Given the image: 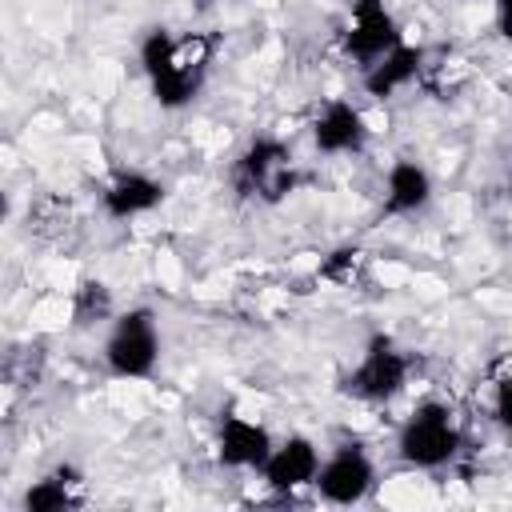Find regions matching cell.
Returning a JSON list of instances; mask_svg holds the SVG:
<instances>
[{"label": "cell", "mask_w": 512, "mask_h": 512, "mask_svg": "<svg viewBox=\"0 0 512 512\" xmlns=\"http://www.w3.org/2000/svg\"><path fill=\"white\" fill-rule=\"evenodd\" d=\"M432 196V180L428 172L416 164V160H396L388 168V192H384V208L392 216H404V212H416L424 208Z\"/></svg>", "instance_id": "obj_12"}, {"label": "cell", "mask_w": 512, "mask_h": 512, "mask_svg": "<svg viewBox=\"0 0 512 512\" xmlns=\"http://www.w3.org/2000/svg\"><path fill=\"white\" fill-rule=\"evenodd\" d=\"M496 420H500L504 432L512 436V372L496 380Z\"/></svg>", "instance_id": "obj_17"}, {"label": "cell", "mask_w": 512, "mask_h": 512, "mask_svg": "<svg viewBox=\"0 0 512 512\" xmlns=\"http://www.w3.org/2000/svg\"><path fill=\"white\" fill-rule=\"evenodd\" d=\"M172 44H176V40H172L164 28H152V32L144 36V44H140V64H144V72H148V76H156V72L164 68V60H168Z\"/></svg>", "instance_id": "obj_16"}, {"label": "cell", "mask_w": 512, "mask_h": 512, "mask_svg": "<svg viewBox=\"0 0 512 512\" xmlns=\"http://www.w3.org/2000/svg\"><path fill=\"white\" fill-rule=\"evenodd\" d=\"M372 480H376L372 460L360 448H340L316 472V488L328 504H360L372 492Z\"/></svg>", "instance_id": "obj_7"}, {"label": "cell", "mask_w": 512, "mask_h": 512, "mask_svg": "<svg viewBox=\"0 0 512 512\" xmlns=\"http://www.w3.org/2000/svg\"><path fill=\"white\" fill-rule=\"evenodd\" d=\"M456 444H460V432H456L452 412H448L444 404H424V408H416V412L404 420L400 440H396L400 456H404L408 464H416V468H440V464H448V460L456 456Z\"/></svg>", "instance_id": "obj_1"}, {"label": "cell", "mask_w": 512, "mask_h": 512, "mask_svg": "<svg viewBox=\"0 0 512 512\" xmlns=\"http://www.w3.org/2000/svg\"><path fill=\"white\" fill-rule=\"evenodd\" d=\"M312 136H316V148H320V152H356V148L364 144L368 128H364V116H360L352 104L332 100V104L316 116Z\"/></svg>", "instance_id": "obj_10"}, {"label": "cell", "mask_w": 512, "mask_h": 512, "mask_svg": "<svg viewBox=\"0 0 512 512\" xmlns=\"http://www.w3.org/2000/svg\"><path fill=\"white\" fill-rule=\"evenodd\" d=\"M492 8H496V28H500V36L512 44V0H492Z\"/></svg>", "instance_id": "obj_19"}, {"label": "cell", "mask_w": 512, "mask_h": 512, "mask_svg": "<svg viewBox=\"0 0 512 512\" xmlns=\"http://www.w3.org/2000/svg\"><path fill=\"white\" fill-rule=\"evenodd\" d=\"M424 72V56L420 48H408V44H396L388 56H380L376 64L364 68V88L372 96H388L396 88H404L408 80H416Z\"/></svg>", "instance_id": "obj_11"}, {"label": "cell", "mask_w": 512, "mask_h": 512, "mask_svg": "<svg viewBox=\"0 0 512 512\" xmlns=\"http://www.w3.org/2000/svg\"><path fill=\"white\" fill-rule=\"evenodd\" d=\"M396 44H400V32H396V20L388 16L384 0H356L348 32H344V48L368 68L380 56H388Z\"/></svg>", "instance_id": "obj_6"}, {"label": "cell", "mask_w": 512, "mask_h": 512, "mask_svg": "<svg viewBox=\"0 0 512 512\" xmlns=\"http://www.w3.org/2000/svg\"><path fill=\"white\" fill-rule=\"evenodd\" d=\"M164 200V184L160 180H152V176H140V172H124V176H116L112 184H108V192H104V208L112 212V216H140V212H148V208H156Z\"/></svg>", "instance_id": "obj_13"}, {"label": "cell", "mask_w": 512, "mask_h": 512, "mask_svg": "<svg viewBox=\"0 0 512 512\" xmlns=\"http://www.w3.org/2000/svg\"><path fill=\"white\" fill-rule=\"evenodd\" d=\"M356 256H360V252H348V248H344V252H336V260H328V264H324V276L348 280V276L356 272Z\"/></svg>", "instance_id": "obj_18"}, {"label": "cell", "mask_w": 512, "mask_h": 512, "mask_svg": "<svg viewBox=\"0 0 512 512\" xmlns=\"http://www.w3.org/2000/svg\"><path fill=\"white\" fill-rule=\"evenodd\" d=\"M160 352V336H156V320L152 312L136 308L128 316L116 320L108 344H104V360L116 376H148Z\"/></svg>", "instance_id": "obj_3"}, {"label": "cell", "mask_w": 512, "mask_h": 512, "mask_svg": "<svg viewBox=\"0 0 512 512\" xmlns=\"http://www.w3.org/2000/svg\"><path fill=\"white\" fill-rule=\"evenodd\" d=\"M272 456V440L260 424L244 420V416H228L220 424V460L232 468H264V460Z\"/></svg>", "instance_id": "obj_9"}, {"label": "cell", "mask_w": 512, "mask_h": 512, "mask_svg": "<svg viewBox=\"0 0 512 512\" xmlns=\"http://www.w3.org/2000/svg\"><path fill=\"white\" fill-rule=\"evenodd\" d=\"M236 172H240L244 192H256L268 204L284 200L292 192V184H296L292 152L280 140H256V144H248V152L240 156V168Z\"/></svg>", "instance_id": "obj_5"}, {"label": "cell", "mask_w": 512, "mask_h": 512, "mask_svg": "<svg viewBox=\"0 0 512 512\" xmlns=\"http://www.w3.org/2000/svg\"><path fill=\"white\" fill-rule=\"evenodd\" d=\"M316 472H320V456H316L312 440H304V436L284 440L264 460V476H268V484L276 492H296L304 484H316Z\"/></svg>", "instance_id": "obj_8"}, {"label": "cell", "mask_w": 512, "mask_h": 512, "mask_svg": "<svg viewBox=\"0 0 512 512\" xmlns=\"http://www.w3.org/2000/svg\"><path fill=\"white\" fill-rule=\"evenodd\" d=\"M72 488H76V472H72V468H56L52 476L36 480V484L24 492V508H28V512H64V508L76 504Z\"/></svg>", "instance_id": "obj_14"}, {"label": "cell", "mask_w": 512, "mask_h": 512, "mask_svg": "<svg viewBox=\"0 0 512 512\" xmlns=\"http://www.w3.org/2000/svg\"><path fill=\"white\" fill-rule=\"evenodd\" d=\"M404 380H408L404 352L388 336H372L364 360L344 376V392H352L360 400H388L404 388Z\"/></svg>", "instance_id": "obj_4"}, {"label": "cell", "mask_w": 512, "mask_h": 512, "mask_svg": "<svg viewBox=\"0 0 512 512\" xmlns=\"http://www.w3.org/2000/svg\"><path fill=\"white\" fill-rule=\"evenodd\" d=\"M108 312H112L108 288H104L100 280H84L80 292H76V320L88 324V320H100V316H108Z\"/></svg>", "instance_id": "obj_15"}, {"label": "cell", "mask_w": 512, "mask_h": 512, "mask_svg": "<svg viewBox=\"0 0 512 512\" xmlns=\"http://www.w3.org/2000/svg\"><path fill=\"white\" fill-rule=\"evenodd\" d=\"M208 60H212V36L192 32V36L176 40L172 52H168V60H164V68H160L156 76H148V80H152V96H156L164 108L188 104V100L196 96L204 72H208Z\"/></svg>", "instance_id": "obj_2"}]
</instances>
